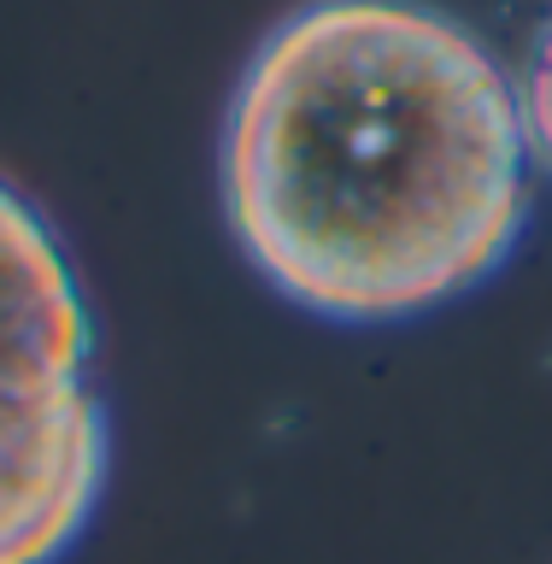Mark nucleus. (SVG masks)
<instances>
[{"mask_svg":"<svg viewBox=\"0 0 552 564\" xmlns=\"http://www.w3.org/2000/svg\"><path fill=\"white\" fill-rule=\"evenodd\" d=\"M511 70L423 0H306L253 47L218 188L241 259L324 324H412L500 271L529 229Z\"/></svg>","mask_w":552,"mask_h":564,"instance_id":"f257e3e1","label":"nucleus"},{"mask_svg":"<svg viewBox=\"0 0 552 564\" xmlns=\"http://www.w3.org/2000/svg\"><path fill=\"white\" fill-rule=\"evenodd\" d=\"M112 476L95 312L59 229L0 176V564H59Z\"/></svg>","mask_w":552,"mask_h":564,"instance_id":"f03ea898","label":"nucleus"},{"mask_svg":"<svg viewBox=\"0 0 552 564\" xmlns=\"http://www.w3.org/2000/svg\"><path fill=\"white\" fill-rule=\"evenodd\" d=\"M518 95H523V123H529V153H535V165L552 176V12L535 30V47H529Z\"/></svg>","mask_w":552,"mask_h":564,"instance_id":"7ed1b4c3","label":"nucleus"}]
</instances>
